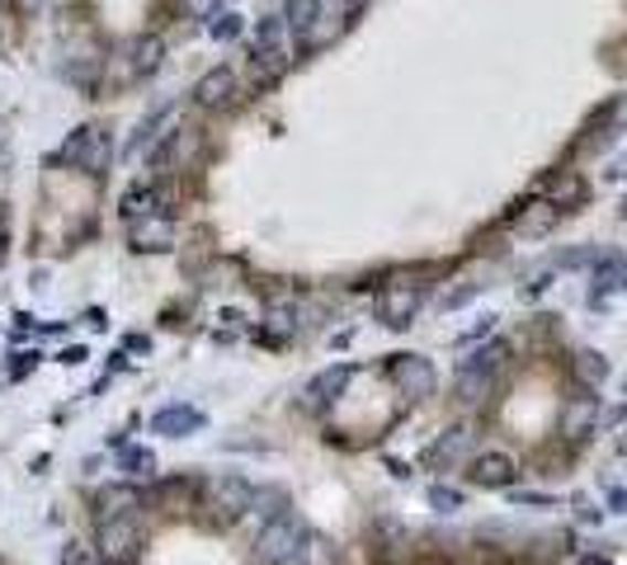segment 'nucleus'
I'll use <instances>...</instances> for the list:
<instances>
[{"instance_id": "f257e3e1", "label": "nucleus", "mask_w": 627, "mask_h": 565, "mask_svg": "<svg viewBox=\"0 0 627 565\" xmlns=\"http://www.w3.org/2000/svg\"><path fill=\"white\" fill-rule=\"evenodd\" d=\"M293 29L284 14H269V20H259V33H255V57H251V76L255 85H274L284 81V71L293 66Z\"/></svg>"}, {"instance_id": "f03ea898", "label": "nucleus", "mask_w": 627, "mask_h": 565, "mask_svg": "<svg viewBox=\"0 0 627 565\" xmlns=\"http://www.w3.org/2000/svg\"><path fill=\"white\" fill-rule=\"evenodd\" d=\"M199 509L208 514V523L232 527L255 509V490H251V481H241V476H213V481H203Z\"/></svg>"}, {"instance_id": "7ed1b4c3", "label": "nucleus", "mask_w": 627, "mask_h": 565, "mask_svg": "<svg viewBox=\"0 0 627 565\" xmlns=\"http://www.w3.org/2000/svg\"><path fill=\"white\" fill-rule=\"evenodd\" d=\"M363 6H369V0H321L307 33H302V52H321V47L336 43L340 33H350L354 20L363 14Z\"/></svg>"}, {"instance_id": "20e7f679", "label": "nucleus", "mask_w": 627, "mask_h": 565, "mask_svg": "<svg viewBox=\"0 0 627 565\" xmlns=\"http://www.w3.org/2000/svg\"><path fill=\"white\" fill-rule=\"evenodd\" d=\"M302 537H307V527L293 519V514H274L265 527H259V537H255V561L259 565H293L302 552Z\"/></svg>"}, {"instance_id": "39448f33", "label": "nucleus", "mask_w": 627, "mask_h": 565, "mask_svg": "<svg viewBox=\"0 0 627 565\" xmlns=\"http://www.w3.org/2000/svg\"><path fill=\"white\" fill-rule=\"evenodd\" d=\"M137 552H142V527H137L132 514L99 519V556H104V565H132Z\"/></svg>"}, {"instance_id": "423d86ee", "label": "nucleus", "mask_w": 627, "mask_h": 565, "mask_svg": "<svg viewBox=\"0 0 627 565\" xmlns=\"http://www.w3.org/2000/svg\"><path fill=\"white\" fill-rule=\"evenodd\" d=\"M62 161L76 166L85 174H104V166H109V137H104L99 128H76L72 137L62 141Z\"/></svg>"}, {"instance_id": "0eeeda50", "label": "nucleus", "mask_w": 627, "mask_h": 565, "mask_svg": "<svg viewBox=\"0 0 627 565\" xmlns=\"http://www.w3.org/2000/svg\"><path fill=\"white\" fill-rule=\"evenodd\" d=\"M421 302H425V282H406V278H396V282H387V288L378 292V316L387 321L392 330H402V326H411L415 321V311H421Z\"/></svg>"}, {"instance_id": "6e6552de", "label": "nucleus", "mask_w": 627, "mask_h": 565, "mask_svg": "<svg viewBox=\"0 0 627 565\" xmlns=\"http://www.w3.org/2000/svg\"><path fill=\"white\" fill-rule=\"evenodd\" d=\"M387 373L411 401H425V396H434V386H439V373H434V363L425 353H396L387 363Z\"/></svg>"}, {"instance_id": "1a4fd4ad", "label": "nucleus", "mask_w": 627, "mask_h": 565, "mask_svg": "<svg viewBox=\"0 0 627 565\" xmlns=\"http://www.w3.org/2000/svg\"><path fill=\"white\" fill-rule=\"evenodd\" d=\"M161 57H166V43L161 39H156V33H142V39H132L124 52H118V66H124V71H118V81H142V76H156V71H161Z\"/></svg>"}, {"instance_id": "9d476101", "label": "nucleus", "mask_w": 627, "mask_h": 565, "mask_svg": "<svg viewBox=\"0 0 627 565\" xmlns=\"http://www.w3.org/2000/svg\"><path fill=\"white\" fill-rule=\"evenodd\" d=\"M236 71L232 66H213L208 76H199V85H194V104L199 109H208V114H217V109H232L236 104Z\"/></svg>"}, {"instance_id": "9b49d317", "label": "nucleus", "mask_w": 627, "mask_h": 565, "mask_svg": "<svg viewBox=\"0 0 627 565\" xmlns=\"http://www.w3.org/2000/svg\"><path fill=\"white\" fill-rule=\"evenodd\" d=\"M128 245L137 255H147V250L161 255L176 245V222L161 217V212H156V217H137V222H128Z\"/></svg>"}, {"instance_id": "f8f14e48", "label": "nucleus", "mask_w": 627, "mask_h": 565, "mask_svg": "<svg viewBox=\"0 0 627 565\" xmlns=\"http://www.w3.org/2000/svg\"><path fill=\"white\" fill-rule=\"evenodd\" d=\"M472 444H477V434L467 429V424H453V429H444L439 438L429 444V452H425V462L434 467V471H448V467H458L467 452H472Z\"/></svg>"}, {"instance_id": "ddd939ff", "label": "nucleus", "mask_w": 627, "mask_h": 565, "mask_svg": "<svg viewBox=\"0 0 627 565\" xmlns=\"http://www.w3.org/2000/svg\"><path fill=\"white\" fill-rule=\"evenodd\" d=\"M514 457H504V452H477L472 457V486H481V490H504V486H514Z\"/></svg>"}, {"instance_id": "4468645a", "label": "nucleus", "mask_w": 627, "mask_h": 565, "mask_svg": "<svg viewBox=\"0 0 627 565\" xmlns=\"http://www.w3.org/2000/svg\"><path fill=\"white\" fill-rule=\"evenodd\" d=\"M543 199H548V203H556L562 212H576V207L589 199V184L581 180L576 170H556L552 180L543 184Z\"/></svg>"}, {"instance_id": "2eb2a0df", "label": "nucleus", "mask_w": 627, "mask_h": 565, "mask_svg": "<svg viewBox=\"0 0 627 565\" xmlns=\"http://www.w3.org/2000/svg\"><path fill=\"white\" fill-rule=\"evenodd\" d=\"M556 217H562V207L548 203V199H538V203H524V207H519L514 217H510V226H514L519 236H548L552 226H556Z\"/></svg>"}, {"instance_id": "dca6fc26", "label": "nucleus", "mask_w": 627, "mask_h": 565, "mask_svg": "<svg viewBox=\"0 0 627 565\" xmlns=\"http://www.w3.org/2000/svg\"><path fill=\"white\" fill-rule=\"evenodd\" d=\"M194 147H199V137L189 132V128H176V132L161 141V147L151 151V170H176L180 161H189V151H194Z\"/></svg>"}, {"instance_id": "f3484780", "label": "nucleus", "mask_w": 627, "mask_h": 565, "mask_svg": "<svg viewBox=\"0 0 627 565\" xmlns=\"http://www.w3.org/2000/svg\"><path fill=\"white\" fill-rule=\"evenodd\" d=\"M595 419H599V401L595 396H576L562 411V434L566 438H585L589 429H595Z\"/></svg>"}, {"instance_id": "a211bd4d", "label": "nucleus", "mask_w": 627, "mask_h": 565, "mask_svg": "<svg viewBox=\"0 0 627 565\" xmlns=\"http://www.w3.org/2000/svg\"><path fill=\"white\" fill-rule=\"evenodd\" d=\"M151 429H156V434H166V438H184V434L203 429V415H199V411H189V405H170V411H161V415L151 419Z\"/></svg>"}, {"instance_id": "6ab92c4d", "label": "nucleus", "mask_w": 627, "mask_h": 565, "mask_svg": "<svg viewBox=\"0 0 627 565\" xmlns=\"http://www.w3.org/2000/svg\"><path fill=\"white\" fill-rule=\"evenodd\" d=\"M95 504H99V519H124V514H137V509H142V490H132V486H109Z\"/></svg>"}, {"instance_id": "aec40b11", "label": "nucleus", "mask_w": 627, "mask_h": 565, "mask_svg": "<svg viewBox=\"0 0 627 565\" xmlns=\"http://www.w3.org/2000/svg\"><path fill=\"white\" fill-rule=\"evenodd\" d=\"M350 373L354 367H326L321 377H311V386H307V405H326V401H336L340 392H344V382H350Z\"/></svg>"}, {"instance_id": "412c9836", "label": "nucleus", "mask_w": 627, "mask_h": 565, "mask_svg": "<svg viewBox=\"0 0 627 565\" xmlns=\"http://www.w3.org/2000/svg\"><path fill=\"white\" fill-rule=\"evenodd\" d=\"M491 386H496V377H486V373H477V367H458V401L463 405H477V401H486L491 396Z\"/></svg>"}, {"instance_id": "4be33fe9", "label": "nucleus", "mask_w": 627, "mask_h": 565, "mask_svg": "<svg viewBox=\"0 0 627 565\" xmlns=\"http://www.w3.org/2000/svg\"><path fill=\"white\" fill-rule=\"evenodd\" d=\"M571 373H576V382H581V386H599V382L608 377V363H604V353L581 349L576 359H571Z\"/></svg>"}, {"instance_id": "5701e85b", "label": "nucleus", "mask_w": 627, "mask_h": 565, "mask_svg": "<svg viewBox=\"0 0 627 565\" xmlns=\"http://www.w3.org/2000/svg\"><path fill=\"white\" fill-rule=\"evenodd\" d=\"M156 212H161V193H156V189H142V184H137V189L124 193V217H128V222H137V217H156Z\"/></svg>"}, {"instance_id": "b1692460", "label": "nucleus", "mask_w": 627, "mask_h": 565, "mask_svg": "<svg viewBox=\"0 0 627 565\" xmlns=\"http://www.w3.org/2000/svg\"><path fill=\"white\" fill-rule=\"evenodd\" d=\"M298 565H336V542L321 537V533H307L302 552H298Z\"/></svg>"}, {"instance_id": "393cba45", "label": "nucleus", "mask_w": 627, "mask_h": 565, "mask_svg": "<svg viewBox=\"0 0 627 565\" xmlns=\"http://www.w3.org/2000/svg\"><path fill=\"white\" fill-rule=\"evenodd\" d=\"M504 359H510V349H504V344H486V349H477L472 359H467V367H477V373L496 377L500 367H504Z\"/></svg>"}, {"instance_id": "a878e982", "label": "nucleus", "mask_w": 627, "mask_h": 565, "mask_svg": "<svg viewBox=\"0 0 627 565\" xmlns=\"http://www.w3.org/2000/svg\"><path fill=\"white\" fill-rule=\"evenodd\" d=\"M317 6H321V0H293V6H288L284 20H288V29L298 33V39L307 33V24H311V14H317Z\"/></svg>"}, {"instance_id": "bb28decb", "label": "nucleus", "mask_w": 627, "mask_h": 565, "mask_svg": "<svg viewBox=\"0 0 627 565\" xmlns=\"http://www.w3.org/2000/svg\"><path fill=\"white\" fill-rule=\"evenodd\" d=\"M595 282L599 288H627V259H604Z\"/></svg>"}, {"instance_id": "cd10ccee", "label": "nucleus", "mask_w": 627, "mask_h": 565, "mask_svg": "<svg viewBox=\"0 0 627 565\" xmlns=\"http://www.w3.org/2000/svg\"><path fill=\"white\" fill-rule=\"evenodd\" d=\"M151 500H156V504H161V509H176L180 500H189V481H166L161 490H156V494H151Z\"/></svg>"}, {"instance_id": "c85d7f7f", "label": "nucleus", "mask_w": 627, "mask_h": 565, "mask_svg": "<svg viewBox=\"0 0 627 565\" xmlns=\"http://www.w3.org/2000/svg\"><path fill=\"white\" fill-rule=\"evenodd\" d=\"M124 467H132V476H151L156 457H151V452H142V448H132V452H124Z\"/></svg>"}, {"instance_id": "c756f323", "label": "nucleus", "mask_w": 627, "mask_h": 565, "mask_svg": "<svg viewBox=\"0 0 627 565\" xmlns=\"http://www.w3.org/2000/svg\"><path fill=\"white\" fill-rule=\"evenodd\" d=\"M429 504H434V509H444V514H448V509H458V504H463V494H458V490L434 486V490H429Z\"/></svg>"}, {"instance_id": "7c9ffc66", "label": "nucleus", "mask_w": 627, "mask_h": 565, "mask_svg": "<svg viewBox=\"0 0 627 565\" xmlns=\"http://www.w3.org/2000/svg\"><path fill=\"white\" fill-rule=\"evenodd\" d=\"M236 33H241V20H236V14H222V20L213 24V39H222V43H226V39H236Z\"/></svg>"}, {"instance_id": "2f4dec72", "label": "nucleus", "mask_w": 627, "mask_h": 565, "mask_svg": "<svg viewBox=\"0 0 627 565\" xmlns=\"http://www.w3.org/2000/svg\"><path fill=\"white\" fill-rule=\"evenodd\" d=\"M608 122H614L618 132H627V95H618V104H608V114H604Z\"/></svg>"}, {"instance_id": "473e14b6", "label": "nucleus", "mask_w": 627, "mask_h": 565, "mask_svg": "<svg viewBox=\"0 0 627 565\" xmlns=\"http://www.w3.org/2000/svg\"><path fill=\"white\" fill-rule=\"evenodd\" d=\"M62 561H66V565H85V556H81V546L72 542V546H66V552H62Z\"/></svg>"}, {"instance_id": "72a5a7b5", "label": "nucleus", "mask_w": 627, "mask_h": 565, "mask_svg": "<svg viewBox=\"0 0 627 565\" xmlns=\"http://www.w3.org/2000/svg\"><path fill=\"white\" fill-rule=\"evenodd\" d=\"M6 222H10V207H6V199H0V232H6Z\"/></svg>"}, {"instance_id": "f704fd0d", "label": "nucleus", "mask_w": 627, "mask_h": 565, "mask_svg": "<svg viewBox=\"0 0 627 565\" xmlns=\"http://www.w3.org/2000/svg\"><path fill=\"white\" fill-rule=\"evenodd\" d=\"M0 264H6V232H0Z\"/></svg>"}, {"instance_id": "c9c22d12", "label": "nucleus", "mask_w": 627, "mask_h": 565, "mask_svg": "<svg viewBox=\"0 0 627 565\" xmlns=\"http://www.w3.org/2000/svg\"><path fill=\"white\" fill-rule=\"evenodd\" d=\"M581 565H608V561H595V556H589V561H581Z\"/></svg>"}, {"instance_id": "e433bc0d", "label": "nucleus", "mask_w": 627, "mask_h": 565, "mask_svg": "<svg viewBox=\"0 0 627 565\" xmlns=\"http://www.w3.org/2000/svg\"><path fill=\"white\" fill-rule=\"evenodd\" d=\"M623 217H627V199H623Z\"/></svg>"}]
</instances>
